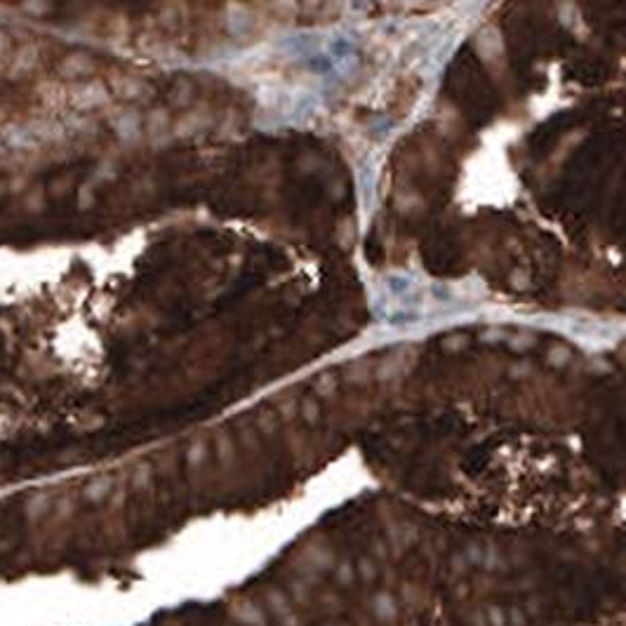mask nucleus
I'll list each match as a JSON object with an SVG mask.
<instances>
[{
  "label": "nucleus",
  "instance_id": "nucleus-1",
  "mask_svg": "<svg viewBox=\"0 0 626 626\" xmlns=\"http://www.w3.org/2000/svg\"><path fill=\"white\" fill-rule=\"evenodd\" d=\"M108 99L106 90L101 85H85L83 90H78L76 94H73V104H76L78 108H94V106H101L104 101Z\"/></svg>",
  "mask_w": 626,
  "mask_h": 626
},
{
  "label": "nucleus",
  "instance_id": "nucleus-2",
  "mask_svg": "<svg viewBox=\"0 0 626 626\" xmlns=\"http://www.w3.org/2000/svg\"><path fill=\"white\" fill-rule=\"evenodd\" d=\"M92 59L87 57V55H83V52H73V55H69L62 62V66H59V69H62V76H66V78H76V76H85V73H90L92 71Z\"/></svg>",
  "mask_w": 626,
  "mask_h": 626
},
{
  "label": "nucleus",
  "instance_id": "nucleus-3",
  "mask_svg": "<svg viewBox=\"0 0 626 626\" xmlns=\"http://www.w3.org/2000/svg\"><path fill=\"white\" fill-rule=\"evenodd\" d=\"M35 62H38V50H35L33 45L21 47L19 52L14 55V62L10 66V73H12V76H19V73L31 71L33 66H35Z\"/></svg>",
  "mask_w": 626,
  "mask_h": 626
},
{
  "label": "nucleus",
  "instance_id": "nucleus-4",
  "mask_svg": "<svg viewBox=\"0 0 626 626\" xmlns=\"http://www.w3.org/2000/svg\"><path fill=\"white\" fill-rule=\"evenodd\" d=\"M313 389H315V393H318V396H330L335 391V377H332V374H330V377H328V374H323V377L315 381Z\"/></svg>",
  "mask_w": 626,
  "mask_h": 626
},
{
  "label": "nucleus",
  "instance_id": "nucleus-5",
  "mask_svg": "<svg viewBox=\"0 0 626 626\" xmlns=\"http://www.w3.org/2000/svg\"><path fill=\"white\" fill-rule=\"evenodd\" d=\"M301 412H304L306 419H311V422H313V419L318 417V405H315L313 401H304V403H301Z\"/></svg>",
  "mask_w": 626,
  "mask_h": 626
},
{
  "label": "nucleus",
  "instance_id": "nucleus-6",
  "mask_svg": "<svg viewBox=\"0 0 626 626\" xmlns=\"http://www.w3.org/2000/svg\"><path fill=\"white\" fill-rule=\"evenodd\" d=\"M551 363H556V365H563V363H568V351H565V349H556V351H551Z\"/></svg>",
  "mask_w": 626,
  "mask_h": 626
},
{
  "label": "nucleus",
  "instance_id": "nucleus-7",
  "mask_svg": "<svg viewBox=\"0 0 626 626\" xmlns=\"http://www.w3.org/2000/svg\"><path fill=\"white\" fill-rule=\"evenodd\" d=\"M3 52H5V40L0 38V57H3Z\"/></svg>",
  "mask_w": 626,
  "mask_h": 626
}]
</instances>
